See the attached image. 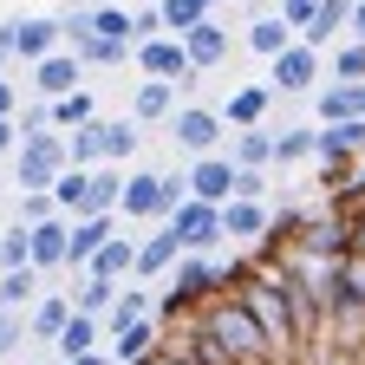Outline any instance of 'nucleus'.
Returning <instances> with one entry per match:
<instances>
[{
  "instance_id": "1",
  "label": "nucleus",
  "mask_w": 365,
  "mask_h": 365,
  "mask_svg": "<svg viewBox=\"0 0 365 365\" xmlns=\"http://www.w3.org/2000/svg\"><path fill=\"white\" fill-rule=\"evenodd\" d=\"M196 327H202V339L215 346V359L222 365H274L267 359V346H261V333H255V319H248V307L235 300V294H215L202 313H190Z\"/></svg>"
},
{
  "instance_id": "2",
  "label": "nucleus",
  "mask_w": 365,
  "mask_h": 365,
  "mask_svg": "<svg viewBox=\"0 0 365 365\" xmlns=\"http://www.w3.org/2000/svg\"><path fill=\"white\" fill-rule=\"evenodd\" d=\"M215 294H222V267H215V261H202V255H182V261L170 267V287H163V300H150V307L163 313V327H170V319H190V313H202Z\"/></svg>"
},
{
  "instance_id": "3",
  "label": "nucleus",
  "mask_w": 365,
  "mask_h": 365,
  "mask_svg": "<svg viewBox=\"0 0 365 365\" xmlns=\"http://www.w3.org/2000/svg\"><path fill=\"white\" fill-rule=\"evenodd\" d=\"M59 170H66V144H59V130H39V137H26V144L14 150V182L26 196H46L59 182Z\"/></svg>"
},
{
  "instance_id": "4",
  "label": "nucleus",
  "mask_w": 365,
  "mask_h": 365,
  "mask_svg": "<svg viewBox=\"0 0 365 365\" xmlns=\"http://www.w3.org/2000/svg\"><path fill=\"white\" fill-rule=\"evenodd\" d=\"M170 235H176V248L182 255H202L209 261V248H222V215L209 209V202H190V196H182L176 209H170Z\"/></svg>"
},
{
  "instance_id": "5",
  "label": "nucleus",
  "mask_w": 365,
  "mask_h": 365,
  "mask_svg": "<svg viewBox=\"0 0 365 365\" xmlns=\"http://www.w3.org/2000/svg\"><path fill=\"white\" fill-rule=\"evenodd\" d=\"M170 137H176V150L182 157H215V144H222V118L215 111H202V105H182L176 118H170Z\"/></svg>"
},
{
  "instance_id": "6",
  "label": "nucleus",
  "mask_w": 365,
  "mask_h": 365,
  "mask_svg": "<svg viewBox=\"0 0 365 365\" xmlns=\"http://www.w3.org/2000/svg\"><path fill=\"white\" fill-rule=\"evenodd\" d=\"M182 190H190V202L222 209L228 196H235V170H228V157H196L190 170H182Z\"/></svg>"
},
{
  "instance_id": "7",
  "label": "nucleus",
  "mask_w": 365,
  "mask_h": 365,
  "mask_svg": "<svg viewBox=\"0 0 365 365\" xmlns=\"http://www.w3.org/2000/svg\"><path fill=\"white\" fill-rule=\"evenodd\" d=\"M111 235H118V215H85V222H66V267H72V274H85V267H91V255H98Z\"/></svg>"
},
{
  "instance_id": "8",
  "label": "nucleus",
  "mask_w": 365,
  "mask_h": 365,
  "mask_svg": "<svg viewBox=\"0 0 365 365\" xmlns=\"http://www.w3.org/2000/svg\"><path fill=\"white\" fill-rule=\"evenodd\" d=\"M78 78H85V66L72 59V53H53V59H39V66H26V91L33 98H66V91H78Z\"/></svg>"
},
{
  "instance_id": "9",
  "label": "nucleus",
  "mask_w": 365,
  "mask_h": 365,
  "mask_svg": "<svg viewBox=\"0 0 365 365\" xmlns=\"http://www.w3.org/2000/svg\"><path fill=\"white\" fill-rule=\"evenodd\" d=\"M267 66H274V72H267V91H281V98H287V91H313V85H319V53H307L300 39L287 46L281 59H267Z\"/></svg>"
},
{
  "instance_id": "10",
  "label": "nucleus",
  "mask_w": 365,
  "mask_h": 365,
  "mask_svg": "<svg viewBox=\"0 0 365 365\" xmlns=\"http://www.w3.org/2000/svg\"><path fill=\"white\" fill-rule=\"evenodd\" d=\"M130 59H137V72H144V78H157V85H190V78H196L176 39H150V46H137Z\"/></svg>"
},
{
  "instance_id": "11",
  "label": "nucleus",
  "mask_w": 365,
  "mask_h": 365,
  "mask_svg": "<svg viewBox=\"0 0 365 365\" xmlns=\"http://www.w3.org/2000/svg\"><path fill=\"white\" fill-rule=\"evenodd\" d=\"M352 150H365V118H352V124H319L313 130V157L327 163V170H346Z\"/></svg>"
},
{
  "instance_id": "12",
  "label": "nucleus",
  "mask_w": 365,
  "mask_h": 365,
  "mask_svg": "<svg viewBox=\"0 0 365 365\" xmlns=\"http://www.w3.org/2000/svg\"><path fill=\"white\" fill-rule=\"evenodd\" d=\"M176 46H182V59H190V72H209V66L228 59V26H222V20H196Z\"/></svg>"
},
{
  "instance_id": "13",
  "label": "nucleus",
  "mask_w": 365,
  "mask_h": 365,
  "mask_svg": "<svg viewBox=\"0 0 365 365\" xmlns=\"http://www.w3.org/2000/svg\"><path fill=\"white\" fill-rule=\"evenodd\" d=\"M7 33H14V59H26V66H39V59H53L59 53V20H7Z\"/></svg>"
},
{
  "instance_id": "14",
  "label": "nucleus",
  "mask_w": 365,
  "mask_h": 365,
  "mask_svg": "<svg viewBox=\"0 0 365 365\" xmlns=\"http://www.w3.org/2000/svg\"><path fill=\"white\" fill-rule=\"evenodd\" d=\"M118 190H124V170H111V163L85 170V196H78V215L72 222H85V215H118Z\"/></svg>"
},
{
  "instance_id": "15",
  "label": "nucleus",
  "mask_w": 365,
  "mask_h": 365,
  "mask_svg": "<svg viewBox=\"0 0 365 365\" xmlns=\"http://www.w3.org/2000/svg\"><path fill=\"white\" fill-rule=\"evenodd\" d=\"M26 267H33V274H46V267H66V215H53V222H33V228H26Z\"/></svg>"
},
{
  "instance_id": "16",
  "label": "nucleus",
  "mask_w": 365,
  "mask_h": 365,
  "mask_svg": "<svg viewBox=\"0 0 365 365\" xmlns=\"http://www.w3.org/2000/svg\"><path fill=\"white\" fill-rule=\"evenodd\" d=\"M182 261V248H176V235H170V228H157V235H144V242H137V261H130V281L137 287H144L150 281V274H170Z\"/></svg>"
},
{
  "instance_id": "17",
  "label": "nucleus",
  "mask_w": 365,
  "mask_h": 365,
  "mask_svg": "<svg viewBox=\"0 0 365 365\" xmlns=\"http://www.w3.org/2000/svg\"><path fill=\"white\" fill-rule=\"evenodd\" d=\"M346 20H352V0H319V7H313V20L300 26V46H307V53L333 46V39L346 33Z\"/></svg>"
},
{
  "instance_id": "18",
  "label": "nucleus",
  "mask_w": 365,
  "mask_h": 365,
  "mask_svg": "<svg viewBox=\"0 0 365 365\" xmlns=\"http://www.w3.org/2000/svg\"><path fill=\"white\" fill-rule=\"evenodd\" d=\"M130 261H137V242L130 235H111L98 255H91V267L78 274V281H130Z\"/></svg>"
},
{
  "instance_id": "19",
  "label": "nucleus",
  "mask_w": 365,
  "mask_h": 365,
  "mask_svg": "<svg viewBox=\"0 0 365 365\" xmlns=\"http://www.w3.org/2000/svg\"><path fill=\"white\" fill-rule=\"evenodd\" d=\"M137 319H150V287L124 281V287L111 294V307H105V327H111V339H118L124 327H137ZM105 327H98V333H105Z\"/></svg>"
},
{
  "instance_id": "20",
  "label": "nucleus",
  "mask_w": 365,
  "mask_h": 365,
  "mask_svg": "<svg viewBox=\"0 0 365 365\" xmlns=\"http://www.w3.org/2000/svg\"><path fill=\"white\" fill-rule=\"evenodd\" d=\"M222 242H261L267 235V209L261 202H222Z\"/></svg>"
},
{
  "instance_id": "21",
  "label": "nucleus",
  "mask_w": 365,
  "mask_h": 365,
  "mask_svg": "<svg viewBox=\"0 0 365 365\" xmlns=\"http://www.w3.org/2000/svg\"><path fill=\"white\" fill-rule=\"evenodd\" d=\"M267 105H274V91L267 85H242V91H228V105L215 111L222 124H242V130H255L261 118H267Z\"/></svg>"
},
{
  "instance_id": "22",
  "label": "nucleus",
  "mask_w": 365,
  "mask_h": 365,
  "mask_svg": "<svg viewBox=\"0 0 365 365\" xmlns=\"http://www.w3.org/2000/svg\"><path fill=\"white\" fill-rule=\"evenodd\" d=\"M157 118H176V85L144 78V85L130 91V124H157Z\"/></svg>"
},
{
  "instance_id": "23",
  "label": "nucleus",
  "mask_w": 365,
  "mask_h": 365,
  "mask_svg": "<svg viewBox=\"0 0 365 365\" xmlns=\"http://www.w3.org/2000/svg\"><path fill=\"white\" fill-rule=\"evenodd\" d=\"M150 352H157V319H137V327H124V333L111 339L105 359H111V365H144Z\"/></svg>"
},
{
  "instance_id": "24",
  "label": "nucleus",
  "mask_w": 365,
  "mask_h": 365,
  "mask_svg": "<svg viewBox=\"0 0 365 365\" xmlns=\"http://www.w3.org/2000/svg\"><path fill=\"white\" fill-rule=\"evenodd\" d=\"M267 163H274V130H267V124L242 130V137H235V157H228V170H248V176H261Z\"/></svg>"
},
{
  "instance_id": "25",
  "label": "nucleus",
  "mask_w": 365,
  "mask_h": 365,
  "mask_svg": "<svg viewBox=\"0 0 365 365\" xmlns=\"http://www.w3.org/2000/svg\"><path fill=\"white\" fill-rule=\"evenodd\" d=\"M59 144H66V170H98V163H105V137H98V118H91V124H78V130H66Z\"/></svg>"
},
{
  "instance_id": "26",
  "label": "nucleus",
  "mask_w": 365,
  "mask_h": 365,
  "mask_svg": "<svg viewBox=\"0 0 365 365\" xmlns=\"http://www.w3.org/2000/svg\"><path fill=\"white\" fill-rule=\"evenodd\" d=\"M365 118V85H327L319 91V124H352Z\"/></svg>"
},
{
  "instance_id": "27",
  "label": "nucleus",
  "mask_w": 365,
  "mask_h": 365,
  "mask_svg": "<svg viewBox=\"0 0 365 365\" xmlns=\"http://www.w3.org/2000/svg\"><path fill=\"white\" fill-rule=\"evenodd\" d=\"M46 111H53V130H59V137H66V130H78V124H91V118H98V105H91V91H85V85H78V91H66V98H53Z\"/></svg>"
},
{
  "instance_id": "28",
  "label": "nucleus",
  "mask_w": 365,
  "mask_h": 365,
  "mask_svg": "<svg viewBox=\"0 0 365 365\" xmlns=\"http://www.w3.org/2000/svg\"><path fill=\"white\" fill-rule=\"evenodd\" d=\"M66 319H72V300H66V294H53V300H39V307L26 313V333H33V339H46V346H53V339H59V327H66Z\"/></svg>"
},
{
  "instance_id": "29",
  "label": "nucleus",
  "mask_w": 365,
  "mask_h": 365,
  "mask_svg": "<svg viewBox=\"0 0 365 365\" xmlns=\"http://www.w3.org/2000/svg\"><path fill=\"white\" fill-rule=\"evenodd\" d=\"M53 346H59V365H66V359H85V352H98V319H78V313H72L66 327H59Z\"/></svg>"
},
{
  "instance_id": "30",
  "label": "nucleus",
  "mask_w": 365,
  "mask_h": 365,
  "mask_svg": "<svg viewBox=\"0 0 365 365\" xmlns=\"http://www.w3.org/2000/svg\"><path fill=\"white\" fill-rule=\"evenodd\" d=\"M124 281H78L66 300H72V313L78 319H105V307H111V294H118Z\"/></svg>"
},
{
  "instance_id": "31",
  "label": "nucleus",
  "mask_w": 365,
  "mask_h": 365,
  "mask_svg": "<svg viewBox=\"0 0 365 365\" xmlns=\"http://www.w3.org/2000/svg\"><path fill=\"white\" fill-rule=\"evenodd\" d=\"M98 137H105V163H111V170L137 150V124H130V118H98Z\"/></svg>"
},
{
  "instance_id": "32",
  "label": "nucleus",
  "mask_w": 365,
  "mask_h": 365,
  "mask_svg": "<svg viewBox=\"0 0 365 365\" xmlns=\"http://www.w3.org/2000/svg\"><path fill=\"white\" fill-rule=\"evenodd\" d=\"M287 46H294V33H287L281 20H274V14L248 26V53H261V59H281V53H287Z\"/></svg>"
},
{
  "instance_id": "33",
  "label": "nucleus",
  "mask_w": 365,
  "mask_h": 365,
  "mask_svg": "<svg viewBox=\"0 0 365 365\" xmlns=\"http://www.w3.org/2000/svg\"><path fill=\"white\" fill-rule=\"evenodd\" d=\"M66 53H72L78 66H124V59H130V46H111V39H91V33H85V39L66 46Z\"/></svg>"
},
{
  "instance_id": "34",
  "label": "nucleus",
  "mask_w": 365,
  "mask_h": 365,
  "mask_svg": "<svg viewBox=\"0 0 365 365\" xmlns=\"http://www.w3.org/2000/svg\"><path fill=\"white\" fill-rule=\"evenodd\" d=\"M157 20H163V39H182L196 20H209L196 0H157Z\"/></svg>"
},
{
  "instance_id": "35",
  "label": "nucleus",
  "mask_w": 365,
  "mask_h": 365,
  "mask_svg": "<svg viewBox=\"0 0 365 365\" xmlns=\"http://www.w3.org/2000/svg\"><path fill=\"white\" fill-rule=\"evenodd\" d=\"M85 14H91V39L130 46V14H124V7H85Z\"/></svg>"
},
{
  "instance_id": "36",
  "label": "nucleus",
  "mask_w": 365,
  "mask_h": 365,
  "mask_svg": "<svg viewBox=\"0 0 365 365\" xmlns=\"http://www.w3.org/2000/svg\"><path fill=\"white\" fill-rule=\"evenodd\" d=\"M300 157H313V130L307 124H287V130H274V163H300Z\"/></svg>"
},
{
  "instance_id": "37",
  "label": "nucleus",
  "mask_w": 365,
  "mask_h": 365,
  "mask_svg": "<svg viewBox=\"0 0 365 365\" xmlns=\"http://www.w3.org/2000/svg\"><path fill=\"white\" fill-rule=\"evenodd\" d=\"M333 85H365V46L359 39L333 46Z\"/></svg>"
},
{
  "instance_id": "38",
  "label": "nucleus",
  "mask_w": 365,
  "mask_h": 365,
  "mask_svg": "<svg viewBox=\"0 0 365 365\" xmlns=\"http://www.w3.org/2000/svg\"><path fill=\"white\" fill-rule=\"evenodd\" d=\"M33 287H39V274L33 267H14V274H0V307H20V300H33Z\"/></svg>"
},
{
  "instance_id": "39",
  "label": "nucleus",
  "mask_w": 365,
  "mask_h": 365,
  "mask_svg": "<svg viewBox=\"0 0 365 365\" xmlns=\"http://www.w3.org/2000/svg\"><path fill=\"white\" fill-rule=\"evenodd\" d=\"M14 267H26V228L20 222L0 235V274H14Z\"/></svg>"
},
{
  "instance_id": "40",
  "label": "nucleus",
  "mask_w": 365,
  "mask_h": 365,
  "mask_svg": "<svg viewBox=\"0 0 365 365\" xmlns=\"http://www.w3.org/2000/svg\"><path fill=\"white\" fill-rule=\"evenodd\" d=\"M150 39H163V20H157V7H137L130 14V53H137V46H150Z\"/></svg>"
},
{
  "instance_id": "41",
  "label": "nucleus",
  "mask_w": 365,
  "mask_h": 365,
  "mask_svg": "<svg viewBox=\"0 0 365 365\" xmlns=\"http://www.w3.org/2000/svg\"><path fill=\"white\" fill-rule=\"evenodd\" d=\"M261 190H267V182H261V176H248V170H235V196H228V202H261Z\"/></svg>"
},
{
  "instance_id": "42",
  "label": "nucleus",
  "mask_w": 365,
  "mask_h": 365,
  "mask_svg": "<svg viewBox=\"0 0 365 365\" xmlns=\"http://www.w3.org/2000/svg\"><path fill=\"white\" fill-rule=\"evenodd\" d=\"M20 333H26V327H20V319H14V313H0V359H7V352L20 346Z\"/></svg>"
},
{
  "instance_id": "43",
  "label": "nucleus",
  "mask_w": 365,
  "mask_h": 365,
  "mask_svg": "<svg viewBox=\"0 0 365 365\" xmlns=\"http://www.w3.org/2000/svg\"><path fill=\"white\" fill-rule=\"evenodd\" d=\"M14 111H20V85L0 78V118H14Z\"/></svg>"
},
{
  "instance_id": "44",
  "label": "nucleus",
  "mask_w": 365,
  "mask_h": 365,
  "mask_svg": "<svg viewBox=\"0 0 365 365\" xmlns=\"http://www.w3.org/2000/svg\"><path fill=\"white\" fill-rule=\"evenodd\" d=\"M346 33H352V39L365 46V0H352V20H346Z\"/></svg>"
},
{
  "instance_id": "45",
  "label": "nucleus",
  "mask_w": 365,
  "mask_h": 365,
  "mask_svg": "<svg viewBox=\"0 0 365 365\" xmlns=\"http://www.w3.org/2000/svg\"><path fill=\"white\" fill-rule=\"evenodd\" d=\"M14 144H20V130H14V118H0V157H7Z\"/></svg>"
},
{
  "instance_id": "46",
  "label": "nucleus",
  "mask_w": 365,
  "mask_h": 365,
  "mask_svg": "<svg viewBox=\"0 0 365 365\" xmlns=\"http://www.w3.org/2000/svg\"><path fill=\"white\" fill-rule=\"evenodd\" d=\"M7 59H14V33L0 26V66H7Z\"/></svg>"
},
{
  "instance_id": "47",
  "label": "nucleus",
  "mask_w": 365,
  "mask_h": 365,
  "mask_svg": "<svg viewBox=\"0 0 365 365\" xmlns=\"http://www.w3.org/2000/svg\"><path fill=\"white\" fill-rule=\"evenodd\" d=\"M66 365H111L105 352H85V359H66Z\"/></svg>"
},
{
  "instance_id": "48",
  "label": "nucleus",
  "mask_w": 365,
  "mask_h": 365,
  "mask_svg": "<svg viewBox=\"0 0 365 365\" xmlns=\"http://www.w3.org/2000/svg\"><path fill=\"white\" fill-rule=\"evenodd\" d=\"M196 7H202V14H209V20H215V0H196Z\"/></svg>"
},
{
  "instance_id": "49",
  "label": "nucleus",
  "mask_w": 365,
  "mask_h": 365,
  "mask_svg": "<svg viewBox=\"0 0 365 365\" xmlns=\"http://www.w3.org/2000/svg\"><path fill=\"white\" fill-rule=\"evenodd\" d=\"M144 365H170V359H163V352H150V359H144Z\"/></svg>"
}]
</instances>
